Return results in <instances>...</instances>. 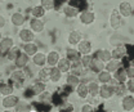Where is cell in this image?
Returning <instances> with one entry per match:
<instances>
[{"instance_id":"obj_40","label":"cell","mask_w":134,"mask_h":112,"mask_svg":"<svg viewBox=\"0 0 134 112\" xmlns=\"http://www.w3.org/2000/svg\"><path fill=\"white\" fill-rule=\"evenodd\" d=\"M93 58H94V54H83V55H81L80 62H81L83 67L86 71H89V67H90V64H92Z\"/></svg>"},{"instance_id":"obj_29","label":"cell","mask_w":134,"mask_h":112,"mask_svg":"<svg viewBox=\"0 0 134 112\" xmlns=\"http://www.w3.org/2000/svg\"><path fill=\"white\" fill-rule=\"evenodd\" d=\"M112 76H114V79H116L119 82H126V81H128L126 70H125V67H122V66H120V67L117 68L116 71L112 74Z\"/></svg>"},{"instance_id":"obj_10","label":"cell","mask_w":134,"mask_h":112,"mask_svg":"<svg viewBox=\"0 0 134 112\" xmlns=\"http://www.w3.org/2000/svg\"><path fill=\"white\" fill-rule=\"evenodd\" d=\"M120 106H121V110L125 112L134 111V96L133 94H126V96H124L121 98Z\"/></svg>"},{"instance_id":"obj_5","label":"cell","mask_w":134,"mask_h":112,"mask_svg":"<svg viewBox=\"0 0 134 112\" xmlns=\"http://www.w3.org/2000/svg\"><path fill=\"white\" fill-rule=\"evenodd\" d=\"M29 27L35 33H41L45 30V22L43 21V18H34V17H31L30 21H29Z\"/></svg>"},{"instance_id":"obj_34","label":"cell","mask_w":134,"mask_h":112,"mask_svg":"<svg viewBox=\"0 0 134 112\" xmlns=\"http://www.w3.org/2000/svg\"><path fill=\"white\" fill-rule=\"evenodd\" d=\"M114 89H115V97L122 98L124 96L128 94V88H126L125 82H117L116 85L114 86Z\"/></svg>"},{"instance_id":"obj_6","label":"cell","mask_w":134,"mask_h":112,"mask_svg":"<svg viewBox=\"0 0 134 112\" xmlns=\"http://www.w3.org/2000/svg\"><path fill=\"white\" fill-rule=\"evenodd\" d=\"M14 47V40L10 36H3L0 40V57L4 55L9 52V49Z\"/></svg>"},{"instance_id":"obj_12","label":"cell","mask_w":134,"mask_h":112,"mask_svg":"<svg viewBox=\"0 0 134 112\" xmlns=\"http://www.w3.org/2000/svg\"><path fill=\"white\" fill-rule=\"evenodd\" d=\"M31 62V57L30 55H27L25 52H19V54H18V57L16 58V61L13 62L14 63V67L16 68H25V67H27L29 64Z\"/></svg>"},{"instance_id":"obj_42","label":"cell","mask_w":134,"mask_h":112,"mask_svg":"<svg viewBox=\"0 0 134 112\" xmlns=\"http://www.w3.org/2000/svg\"><path fill=\"white\" fill-rule=\"evenodd\" d=\"M58 111H68V112H72V111H75V107H74V104H72V103L66 102V103H63L62 106H59V107H58Z\"/></svg>"},{"instance_id":"obj_24","label":"cell","mask_w":134,"mask_h":112,"mask_svg":"<svg viewBox=\"0 0 134 112\" xmlns=\"http://www.w3.org/2000/svg\"><path fill=\"white\" fill-rule=\"evenodd\" d=\"M59 59H61V53L58 50H50L47 54V66H49V67L57 66Z\"/></svg>"},{"instance_id":"obj_11","label":"cell","mask_w":134,"mask_h":112,"mask_svg":"<svg viewBox=\"0 0 134 112\" xmlns=\"http://www.w3.org/2000/svg\"><path fill=\"white\" fill-rule=\"evenodd\" d=\"M35 32L29 27V29H21L18 32V39L25 44V43H32L35 40Z\"/></svg>"},{"instance_id":"obj_32","label":"cell","mask_w":134,"mask_h":112,"mask_svg":"<svg viewBox=\"0 0 134 112\" xmlns=\"http://www.w3.org/2000/svg\"><path fill=\"white\" fill-rule=\"evenodd\" d=\"M49 75H50V67L49 66H44L37 71L36 79L44 81V82H49Z\"/></svg>"},{"instance_id":"obj_45","label":"cell","mask_w":134,"mask_h":112,"mask_svg":"<svg viewBox=\"0 0 134 112\" xmlns=\"http://www.w3.org/2000/svg\"><path fill=\"white\" fill-rule=\"evenodd\" d=\"M126 75H128V79H134V64L128 66L126 68Z\"/></svg>"},{"instance_id":"obj_16","label":"cell","mask_w":134,"mask_h":112,"mask_svg":"<svg viewBox=\"0 0 134 112\" xmlns=\"http://www.w3.org/2000/svg\"><path fill=\"white\" fill-rule=\"evenodd\" d=\"M31 62L35 67H39V68L47 66V54L43 52H37L35 55L31 57Z\"/></svg>"},{"instance_id":"obj_15","label":"cell","mask_w":134,"mask_h":112,"mask_svg":"<svg viewBox=\"0 0 134 112\" xmlns=\"http://www.w3.org/2000/svg\"><path fill=\"white\" fill-rule=\"evenodd\" d=\"M62 12H63V16L66 17V18H70V19H74V18L79 17V14H80L79 8L75 7V5H71V4H66L63 7Z\"/></svg>"},{"instance_id":"obj_25","label":"cell","mask_w":134,"mask_h":112,"mask_svg":"<svg viewBox=\"0 0 134 112\" xmlns=\"http://www.w3.org/2000/svg\"><path fill=\"white\" fill-rule=\"evenodd\" d=\"M85 68L83 67V64L80 61H77V62H71V68H70V72L71 74H74V75H76V76H79V77H83L85 76Z\"/></svg>"},{"instance_id":"obj_30","label":"cell","mask_w":134,"mask_h":112,"mask_svg":"<svg viewBox=\"0 0 134 112\" xmlns=\"http://www.w3.org/2000/svg\"><path fill=\"white\" fill-rule=\"evenodd\" d=\"M14 90H16V88H14V85L12 82H3V84H0V96L1 97L13 94Z\"/></svg>"},{"instance_id":"obj_3","label":"cell","mask_w":134,"mask_h":112,"mask_svg":"<svg viewBox=\"0 0 134 112\" xmlns=\"http://www.w3.org/2000/svg\"><path fill=\"white\" fill-rule=\"evenodd\" d=\"M98 97L103 100H110L115 97V89L111 84H102L99 86V93Z\"/></svg>"},{"instance_id":"obj_19","label":"cell","mask_w":134,"mask_h":112,"mask_svg":"<svg viewBox=\"0 0 134 112\" xmlns=\"http://www.w3.org/2000/svg\"><path fill=\"white\" fill-rule=\"evenodd\" d=\"M77 50L81 53V55L83 54H92V52H93V44H92V41L90 40H81L79 44H77Z\"/></svg>"},{"instance_id":"obj_9","label":"cell","mask_w":134,"mask_h":112,"mask_svg":"<svg viewBox=\"0 0 134 112\" xmlns=\"http://www.w3.org/2000/svg\"><path fill=\"white\" fill-rule=\"evenodd\" d=\"M79 21H80V23L84 25V26H90V25H93L94 21H96V14H94V12H92V10H83V12H80V14H79Z\"/></svg>"},{"instance_id":"obj_14","label":"cell","mask_w":134,"mask_h":112,"mask_svg":"<svg viewBox=\"0 0 134 112\" xmlns=\"http://www.w3.org/2000/svg\"><path fill=\"white\" fill-rule=\"evenodd\" d=\"M111 53H112V58L114 59L122 61V58H125L126 54H128V49H126V47L124 44H119L117 47H115L111 50Z\"/></svg>"},{"instance_id":"obj_37","label":"cell","mask_w":134,"mask_h":112,"mask_svg":"<svg viewBox=\"0 0 134 112\" xmlns=\"http://www.w3.org/2000/svg\"><path fill=\"white\" fill-rule=\"evenodd\" d=\"M57 67H58L63 74H67V72H70V68H71V61L67 59L66 57H61V59H59L58 63H57Z\"/></svg>"},{"instance_id":"obj_27","label":"cell","mask_w":134,"mask_h":112,"mask_svg":"<svg viewBox=\"0 0 134 112\" xmlns=\"http://www.w3.org/2000/svg\"><path fill=\"white\" fill-rule=\"evenodd\" d=\"M88 84V90H89V97L90 98H97L98 97V93H99V82L97 80H92Z\"/></svg>"},{"instance_id":"obj_33","label":"cell","mask_w":134,"mask_h":112,"mask_svg":"<svg viewBox=\"0 0 134 112\" xmlns=\"http://www.w3.org/2000/svg\"><path fill=\"white\" fill-rule=\"evenodd\" d=\"M30 14L34 18H44L47 14V10L41 7V5H35L30 9Z\"/></svg>"},{"instance_id":"obj_20","label":"cell","mask_w":134,"mask_h":112,"mask_svg":"<svg viewBox=\"0 0 134 112\" xmlns=\"http://www.w3.org/2000/svg\"><path fill=\"white\" fill-rule=\"evenodd\" d=\"M36 100L39 102V103H41V104H52V102H53V93L50 92V90H44L43 93H40L39 96H36Z\"/></svg>"},{"instance_id":"obj_2","label":"cell","mask_w":134,"mask_h":112,"mask_svg":"<svg viewBox=\"0 0 134 112\" xmlns=\"http://www.w3.org/2000/svg\"><path fill=\"white\" fill-rule=\"evenodd\" d=\"M19 100H21V98L18 96H16L14 93L3 97V99H1V108L3 110H14Z\"/></svg>"},{"instance_id":"obj_13","label":"cell","mask_w":134,"mask_h":112,"mask_svg":"<svg viewBox=\"0 0 134 112\" xmlns=\"http://www.w3.org/2000/svg\"><path fill=\"white\" fill-rule=\"evenodd\" d=\"M83 40V33L79 31V30H72V31L68 32V36H67V43L70 47H77V44Z\"/></svg>"},{"instance_id":"obj_44","label":"cell","mask_w":134,"mask_h":112,"mask_svg":"<svg viewBox=\"0 0 134 112\" xmlns=\"http://www.w3.org/2000/svg\"><path fill=\"white\" fill-rule=\"evenodd\" d=\"M125 84H126V88H128V93L134 94V79H128V81Z\"/></svg>"},{"instance_id":"obj_36","label":"cell","mask_w":134,"mask_h":112,"mask_svg":"<svg viewBox=\"0 0 134 112\" xmlns=\"http://www.w3.org/2000/svg\"><path fill=\"white\" fill-rule=\"evenodd\" d=\"M22 49L19 48L18 45H14L13 48L9 49V52L5 54V59L8 61V62H14L16 61V58L18 57V54H19V52H21Z\"/></svg>"},{"instance_id":"obj_17","label":"cell","mask_w":134,"mask_h":112,"mask_svg":"<svg viewBox=\"0 0 134 112\" xmlns=\"http://www.w3.org/2000/svg\"><path fill=\"white\" fill-rule=\"evenodd\" d=\"M65 57L67 59H70L71 62H77L81 58V53L77 50V48L70 47V48H66V50H65Z\"/></svg>"},{"instance_id":"obj_22","label":"cell","mask_w":134,"mask_h":112,"mask_svg":"<svg viewBox=\"0 0 134 112\" xmlns=\"http://www.w3.org/2000/svg\"><path fill=\"white\" fill-rule=\"evenodd\" d=\"M94 55L100 59L103 63H107L108 61L112 59V53L110 49H97V52L94 53Z\"/></svg>"},{"instance_id":"obj_38","label":"cell","mask_w":134,"mask_h":112,"mask_svg":"<svg viewBox=\"0 0 134 112\" xmlns=\"http://www.w3.org/2000/svg\"><path fill=\"white\" fill-rule=\"evenodd\" d=\"M111 79H112V74H110L106 70H103V71H100V72L97 74V81L99 84H108Z\"/></svg>"},{"instance_id":"obj_23","label":"cell","mask_w":134,"mask_h":112,"mask_svg":"<svg viewBox=\"0 0 134 112\" xmlns=\"http://www.w3.org/2000/svg\"><path fill=\"white\" fill-rule=\"evenodd\" d=\"M62 76H63V72L57 67V66H53L50 67V75H49V81L53 84H58L59 81L62 80Z\"/></svg>"},{"instance_id":"obj_21","label":"cell","mask_w":134,"mask_h":112,"mask_svg":"<svg viewBox=\"0 0 134 112\" xmlns=\"http://www.w3.org/2000/svg\"><path fill=\"white\" fill-rule=\"evenodd\" d=\"M75 94L80 99H88L89 97V90H88V84L86 82H80L76 88H75Z\"/></svg>"},{"instance_id":"obj_43","label":"cell","mask_w":134,"mask_h":112,"mask_svg":"<svg viewBox=\"0 0 134 112\" xmlns=\"http://www.w3.org/2000/svg\"><path fill=\"white\" fill-rule=\"evenodd\" d=\"M80 111L81 112H92V111H96V108L93 107V104L92 103H84L81 104V107H80Z\"/></svg>"},{"instance_id":"obj_41","label":"cell","mask_w":134,"mask_h":112,"mask_svg":"<svg viewBox=\"0 0 134 112\" xmlns=\"http://www.w3.org/2000/svg\"><path fill=\"white\" fill-rule=\"evenodd\" d=\"M40 5L47 10V12H50L55 8V1L54 0H40Z\"/></svg>"},{"instance_id":"obj_47","label":"cell","mask_w":134,"mask_h":112,"mask_svg":"<svg viewBox=\"0 0 134 112\" xmlns=\"http://www.w3.org/2000/svg\"><path fill=\"white\" fill-rule=\"evenodd\" d=\"M1 37H3V35H1V32H0V40H1Z\"/></svg>"},{"instance_id":"obj_31","label":"cell","mask_w":134,"mask_h":112,"mask_svg":"<svg viewBox=\"0 0 134 112\" xmlns=\"http://www.w3.org/2000/svg\"><path fill=\"white\" fill-rule=\"evenodd\" d=\"M65 81H66L67 86L76 88L81 82V77H79V76H76V75H74L71 72H67V76H66V79H65Z\"/></svg>"},{"instance_id":"obj_18","label":"cell","mask_w":134,"mask_h":112,"mask_svg":"<svg viewBox=\"0 0 134 112\" xmlns=\"http://www.w3.org/2000/svg\"><path fill=\"white\" fill-rule=\"evenodd\" d=\"M10 23L14 27H22L26 23V16L21 12H14L10 16Z\"/></svg>"},{"instance_id":"obj_39","label":"cell","mask_w":134,"mask_h":112,"mask_svg":"<svg viewBox=\"0 0 134 112\" xmlns=\"http://www.w3.org/2000/svg\"><path fill=\"white\" fill-rule=\"evenodd\" d=\"M120 66H121V61H117V59H114V58H112L111 61H108L107 63H104V70L108 71L110 74H114Z\"/></svg>"},{"instance_id":"obj_35","label":"cell","mask_w":134,"mask_h":112,"mask_svg":"<svg viewBox=\"0 0 134 112\" xmlns=\"http://www.w3.org/2000/svg\"><path fill=\"white\" fill-rule=\"evenodd\" d=\"M32 110H34L32 104L30 102H27V100H19L18 104L16 106V108H14L16 112H30Z\"/></svg>"},{"instance_id":"obj_46","label":"cell","mask_w":134,"mask_h":112,"mask_svg":"<svg viewBox=\"0 0 134 112\" xmlns=\"http://www.w3.org/2000/svg\"><path fill=\"white\" fill-rule=\"evenodd\" d=\"M5 26H7V18L0 14V30H1V29H4Z\"/></svg>"},{"instance_id":"obj_26","label":"cell","mask_w":134,"mask_h":112,"mask_svg":"<svg viewBox=\"0 0 134 112\" xmlns=\"http://www.w3.org/2000/svg\"><path fill=\"white\" fill-rule=\"evenodd\" d=\"M22 52H25L27 55H30V57H32L35 55L37 52H39V47H37V44H35V43H25V44H22Z\"/></svg>"},{"instance_id":"obj_8","label":"cell","mask_w":134,"mask_h":112,"mask_svg":"<svg viewBox=\"0 0 134 112\" xmlns=\"http://www.w3.org/2000/svg\"><path fill=\"white\" fill-rule=\"evenodd\" d=\"M119 13L121 14V17L122 18H129V17L133 16V5H132V3L130 1H121L120 4H119Z\"/></svg>"},{"instance_id":"obj_28","label":"cell","mask_w":134,"mask_h":112,"mask_svg":"<svg viewBox=\"0 0 134 112\" xmlns=\"http://www.w3.org/2000/svg\"><path fill=\"white\" fill-rule=\"evenodd\" d=\"M103 70H104V63L94 55V58H93V61H92V64H90V67H89V71L93 72V74H98V72L103 71Z\"/></svg>"},{"instance_id":"obj_1","label":"cell","mask_w":134,"mask_h":112,"mask_svg":"<svg viewBox=\"0 0 134 112\" xmlns=\"http://www.w3.org/2000/svg\"><path fill=\"white\" fill-rule=\"evenodd\" d=\"M27 80H29V77L23 68H14L9 75V82H12L16 89H23L26 86Z\"/></svg>"},{"instance_id":"obj_7","label":"cell","mask_w":134,"mask_h":112,"mask_svg":"<svg viewBox=\"0 0 134 112\" xmlns=\"http://www.w3.org/2000/svg\"><path fill=\"white\" fill-rule=\"evenodd\" d=\"M29 89H30L31 94L36 97V96H39L40 93H43V92L47 89V82L39 80V79H35V80H32V82L30 84Z\"/></svg>"},{"instance_id":"obj_4","label":"cell","mask_w":134,"mask_h":112,"mask_svg":"<svg viewBox=\"0 0 134 112\" xmlns=\"http://www.w3.org/2000/svg\"><path fill=\"white\" fill-rule=\"evenodd\" d=\"M122 17L121 14L119 13V10L117 9H114L112 12H111V14H110V27L112 29V30H120L121 29V26H122Z\"/></svg>"}]
</instances>
